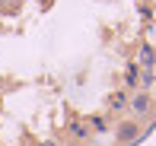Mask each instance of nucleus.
<instances>
[{"label": "nucleus", "instance_id": "f257e3e1", "mask_svg": "<svg viewBox=\"0 0 156 146\" xmlns=\"http://www.w3.org/2000/svg\"><path fill=\"white\" fill-rule=\"evenodd\" d=\"M150 92H137V95H131V99H127V108H131V114L134 117H144L147 111H150Z\"/></svg>", "mask_w": 156, "mask_h": 146}, {"label": "nucleus", "instance_id": "f03ea898", "mask_svg": "<svg viewBox=\"0 0 156 146\" xmlns=\"http://www.w3.org/2000/svg\"><path fill=\"white\" fill-rule=\"evenodd\" d=\"M137 134H140V127H137L134 121H127V124L118 127V140H121V143H134V140H137Z\"/></svg>", "mask_w": 156, "mask_h": 146}, {"label": "nucleus", "instance_id": "7ed1b4c3", "mask_svg": "<svg viewBox=\"0 0 156 146\" xmlns=\"http://www.w3.org/2000/svg\"><path fill=\"white\" fill-rule=\"evenodd\" d=\"M140 67H144V70H153L156 67V48H150V45H140Z\"/></svg>", "mask_w": 156, "mask_h": 146}, {"label": "nucleus", "instance_id": "20e7f679", "mask_svg": "<svg viewBox=\"0 0 156 146\" xmlns=\"http://www.w3.org/2000/svg\"><path fill=\"white\" fill-rule=\"evenodd\" d=\"M127 99H131V95H127L124 89H118V92H112L108 108H112V111H124V108H127Z\"/></svg>", "mask_w": 156, "mask_h": 146}, {"label": "nucleus", "instance_id": "39448f33", "mask_svg": "<svg viewBox=\"0 0 156 146\" xmlns=\"http://www.w3.org/2000/svg\"><path fill=\"white\" fill-rule=\"evenodd\" d=\"M89 127H96V130H108V117L93 114V117H89Z\"/></svg>", "mask_w": 156, "mask_h": 146}, {"label": "nucleus", "instance_id": "423d86ee", "mask_svg": "<svg viewBox=\"0 0 156 146\" xmlns=\"http://www.w3.org/2000/svg\"><path fill=\"white\" fill-rule=\"evenodd\" d=\"M70 130H73V137H80V140H86V137H89V124H73Z\"/></svg>", "mask_w": 156, "mask_h": 146}, {"label": "nucleus", "instance_id": "0eeeda50", "mask_svg": "<svg viewBox=\"0 0 156 146\" xmlns=\"http://www.w3.org/2000/svg\"><path fill=\"white\" fill-rule=\"evenodd\" d=\"M127 83H137V64L127 67Z\"/></svg>", "mask_w": 156, "mask_h": 146}, {"label": "nucleus", "instance_id": "6e6552de", "mask_svg": "<svg viewBox=\"0 0 156 146\" xmlns=\"http://www.w3.org/2000/svg\"><path fill=\"white\" fill-rule=\"evenodd\" d=\"M144 86H153V70H144Z\"/></svg>", "mask_w": 156, "mask_h": 146}, {"label": "nucleus", "instance_id": "1a4fd4ad", "mask_svg": "<svg viewBox=\"0 0 156 146\" xmlns=\"http://www.w3.org/2000/svg\"><path fill=\"white\" fill-rule=\"evenodd\" d=\"M38 146H54V143H51V140H45V143H38Z\"/></svg>", "mask_w": 156, "mask_h": 146}, {"label": "nucleus", "instance_id": "9d476101", "mask_svg": "<svg viewBox=\"0 0 156 146\" xmlns=\"http://www.w3.org/2000/svg\"><path fill=\"white\" fill-rule=\"evenodd\" d=\"M153 13H156V6H153Z\"/></svg>", "mask_w": 156, "mask_h": 146}]
</instances>
